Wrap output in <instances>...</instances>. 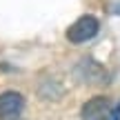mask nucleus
Instances as JSON below:
<instances>
[{"instance_id": "3", "label": "nucleus", "mask_w": 120, "mask_h": 120, "mask_svg": "<svg viewBox=\"0 0 120 120\" xmlns=\"http://www.w3.org/2000/svg\"><path fill=\"white\" fill-rule=\"evenodd\" d=\"M22 109H25V98L18 91H4V94H0V120L20 118Z\"/></svg>"}, {"instance_id": "1", "label": "nucleus", "mask_w": 120, "mask_h": 120, "mask_svg": "<svg viewBox=\"0 0 120 120\" xmlns=\"http://www.w3.org/2000/svg\"><path fill=\"white\" fill-rule=\"evenodd\" d=\"M82 120H120V105H113L105 96L87 100L80 111Z\"/></svg>"}, {"instance_id": "2", "label": "nucleus", "mask_w": 120, "mask_h": 120, "mask_svg": "<svg viewBox=\"0 0 120 120\" xmlns=\"http://www.w3.org/2000/svg\"><path fill=\"white\" fill-rule=\"evenodd\" d=\"M98 29H100L98 18H94V16H80L67 29V40H69V42H73V45L87 42V40H91L96 34H98Z\"/></svg>"}, {"instance_id": "4", "label": "nucleus", "mask_w": 120, "mask_h": 120, "mask_svg": "<svg viewBox=\"0 0 120 120\" xmlns=\"http://www.w3.org/2000/svg\"><path fill=\"white\" fill-rule=\"evenodd\" d=\"M13 120H22V118H13Z\"/></svg>"}]
</instances>
